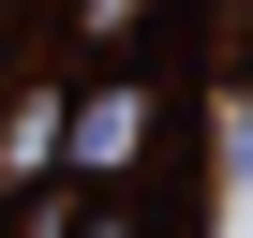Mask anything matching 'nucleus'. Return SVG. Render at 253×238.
I'll use <instances>...</instances> for the list:
<instances>
[{"label":"nucleus","mask_w":253,"mask_h":238,"mask_svg":"<svg viewBox=\"0 0 253 238\" xmlns=\"http://www.w3.org/2000/svg\"><path fill=\"white\" fill-rule=\"evenodd\" d=\"M164 75H134V60H104L75 104H60V179H134L149 149H164Z\"/></svg>","instance_id":"obj_1"},{"label":"nucleus","mask_w":253,"mask_h":238,"mask_svg":"<svg viewBox=\"0 0 253 238\" xmlns=\"http://www.w3.org/2000/svg\"><path fill=\"white\" fill-rule=\"evenodd\" d=\"M179 15V0H60V30H75V60H134L149 30Z\"/></svg>","instance_id":"obj_2"},{"label":"nucleus","mask_w":253,"mask_h":238,"mask_svg":"<svg viewBox=\"0 0 253 238\" xmlns=\"http://www.w3.org/2000/svg\"><path fill=\"white\" fill-rule=\"evenodd\" d=\"M30 238H134V223H119V208H89V223H30Z\"/></svg>","instance_id":"obj_3"}]
</instances>
